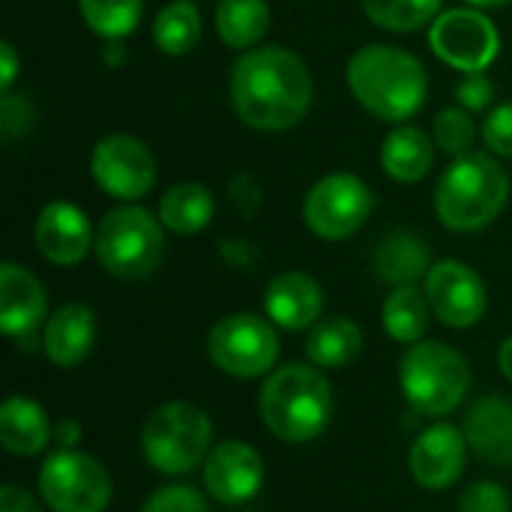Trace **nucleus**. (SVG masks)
Segmentation results:
<instances>
[{
	"mask_svg": "<svg viewBox=\"0 0 512 512\" xmlns=\"http://www.w3.org/2000/svg\"><path fill=\"white\" fill-rule=\"evenodd\" d=\"M234 114L258 132L297 126L315 99V81L303 57L282 45L249 48L231 66L228 81Z\"/></svg>",
	"mask_w": 512,
	"mask_h": 512,
	"instance_id": "obj_1",
	"label": "nucleus"
},
{
	"mask_svg": "<svg viewBox=\"0 0 512 512\" xmlns=\"http://www.w3.org/2000/svg\"><path fill=\"white\" fill-rule=\"evenodd\" d=\"M351 96L378 120L405 123L411 120L429 93L426 66L399 45H366L348 60Z\"/></svg>",
	"mask_w": 512,
	"mask_h": 512,
	"instance_id": "obj_2",
	"label": "nucleus"
},
{
	"mask_svg": "<svg viewBox=\"0 0 512 512\" xmlns=\"http://www.w3.org/2000/svg\"><path fill=\"white\" fill-rule=\"evenodd\" d=\"M333 387L315 363H285L273 369L258 393L264 426L285 444H309L333 420Z\"/></svg>",
	"mask_w": 512,
	"mask_h": 512,
	"instance_id": "obj_3",
	"label": "nucleus"
},
{
	"mask_svg": "<svg viewBox=\"0 0 512 512\" xmlns=\"http://www.w3.org/2000/svg\"><path fill=\"white\" fill-rule=\"evenodd\" d=\"M510 195V177L489 153H465L450 162L435 186V213L441 225L474 234L492 225Z\"/></svg>",
	"mask_w": 512,
	"mask_h": 512,
	"instance_id": "obj_4",
	"label": "nucleus"
},
{
	"mask_svg": "<svg viewBox=\"0 0 512 512\" xmlns=\"http://www.w3.org/2000/svg\"><path fill=\"white\" fill-rule=\"evenodd\" d=\"M399 387L405 402L426 417H447L471 390L468 360L447 342L423 339L408 345L399 360Z\"/></svg>",
	"mask_w": 512,
	"mask_h": 512,
	"instance_id": "obj_5",
	"label": "nucleus"
},
{
	"mask_svg": "<svg viewBox=\"0 0 512 512\" xmlns=\"http://www.w3.org/2000/svg\"><path fill=\"white\" fill-rule=\"evenodd\" d=\"M213 450V423L192 402L159 405L141 429V453L153 471L168 477L192 474Z\"/></svg>",
	"mask_w": 512,
	"mask_h": 512,
	"instance_id": "obj_6",
	"label": "nucleus"
},
{
	"mask_svg": "<svg viewBox=\"0 0 512 512\" xmlns=\"http://www.w3.org/2000/svg\"><path fill=\"white\" fill-rule=\"evenodd\" d=\"M162 222L144 207H117L102 216L96 228V258L105 273L123 282L147 279L159 270L165 255Z\"/></svg>",
	"mask_w": 512,
	"mask_h": 512,
	"instance_id": "obj_7",
	"label": "nucleus"
},
{
	"mask_svg": "<svg viewBox=\"0 0 512 512\" xmlns=\"http://www.w3.org/2000/svg\"><path fill=\"white\" fill-rule=\"evenodd\" d=\"M207 357L228 378L252 381L270 375L279 360V336L273 321L252 312L219 318L207 333Z\"/></svg>",
	"mask_w": 512,
	"mask_h": 512,
	"instance_id": "obj_8",
	"label": "nucleus"
},
{
	"mask_svg": "<svg viewBox=\"0 0 512 512\" xmlns=\"http://www.w3.org/2000/svg\"><path fill=\"white\" fill-rule=\"evenodd\" d=\"M36 486L51 512H105L114 492L108 468L78 450H54L42 462Z\"/></svg>",
	"mask_w": 512,
	"mask_h": 512,
	"instance_id": "obj_9",
	"label": "nucleus"
},
{
	"mask_svg": "<svg viewBox=\"0 0 512 512\" xmlns=\"http://www.w3.org/2000/svg\"><path fill=\"white\" fill-rule=\"evenodd\" d=\"M375 195L372 189L345 171L321 177L303 198V222L321 240H348L372 216Z\"/></svg>",
	"mask_w": 512,
	"mask_h": 512,
	"instance_id": "obj_10",
	"label": "nucleus"
},
{
	"mask_svg": "<svg viewBox=\"0 0 512 512\" xmlns=\"http://www.w3.org/2000/svg\"><path fill=\"white\" fill-rule=\"evenodd\" d=\"M429 45L438 54V60L459 72H486L501 51V36L483 9L462 6L441 12L432 21Z\"/></svg>",
	"mask_w": 512,
	"mask_h": 512,
	"instance_id": "obj_11",
	"label": "nucleus"
},
{
	"mask_svg": "<svg viewBox=\"0 0 512 512\" xmlns=\"http://www.w3.org/2000/svg\"><path fill=\"white\" fill-rule=\"evenodd\" d=\"M90 174L105 195L120 201H138L156 183V159L141 138L114 132L93 147Z\"/></svg>",
	"mask_w": 512,
	"mask_h": 512,
	"instance_id": "obj_12",
	"label": "nucleus"
},
{
	"mask_svg": "<svg viewBox=\"0 0 512 512\" xmlns=\"http://www.w3.org/2000/svg\"><path fill=\"white\" fill-rule=\"evenodd\" d=\"M423 291L432 306V315L453 330H468L486 315V285L480 273L471 270L465 261L444 258L432 264L423 279Z\"/></svg>",
	"mask_w": 512,
	"mask_h": 512,
	"instance_id": "obj_13",
	"label": "nucleus"
},
{
	"mask_svg": "<svg viewBox=\"0 0 512 512\" xmlns=\"http://www.w3.org/2000/svg\"><path fill=\"white\" fill-rule=\"evenodd\" d=\"M264 459L246 441H222L204 462V489L222 507L249 504L264 486Z\"/></svg>",
	"mask_w": 512,
	"mask_h": 512,
	"instance_id": "obj_14",
	"label": "nucleus"
},
{
	"mask_svg": "<svg viewBox=\"0 0 512 512\" xmlns=\"http://www.w3.org/2000/svg\"><path fill=\"white\" fill-rule=\"evenodd\" d=\"M468 450L471 447L462 429L450 423H432L411 444V453H408L411 477L429 492H444L462 477Z\"/></svg>",
	"mask_w": 512,
	"mask_h": 512,
	"instance_id": "obj_15",
	"label": "nucleus"
},
{
	"mask_svg": "<svg viewBox=\"0 0 512 512\" xmlns=\"http://www.w3.org/2000/svg\"><path fill=\"white\" fill-rule=\"evenodd\" d=\"M36 249L54 267L81 264L96 246V231L81 207L69 201H51L36 216Z\"/></svg>",
	"mask_w": 512,
	"mask_h": 512,
	"instance_id": "obj_16",
	"label": "nucleus"
},
{
	"mask_svg": "<svg viewBox=\"0 0 512 512\" xmlns=\"http://www.w3.org/2000/svg\"><path fill=\"white\" fill-rule=\"evenodd\" d=\"M45 312L48 294L42 282L30 270L6 261L0 267V330L21 345H30L39 327H45Z\"/></svg>",
	"mask_w": 512,
	"mask_h": 512,
	"instance_id": "obj_17",
	"label": "nucleus"
},
{
	"mask_svg": "<svg viewBox=\"0 0 512 512\" xmlns=\"http://www.w3.org/2000/svg\"><path fill=\"white\" fill-rule=\"evenodd\" d=\"M264 312L282 330H312L324 312V291L309 273L285 270L270 279L264 291Z\"/></svg>",
	"mask_w": 512,
	"mask_h": 512,
	"instance_id": "obj_18",
	"label": "nucleus"
},
{
	"mask_svg": "<svg viewBox=\"0 0 512 512\" xmlns=\"http://www.w3.org/2000/svg\"><path fill=\"white\" fill-rule=\"evenodd\" d=\"M96 342V312L87 303H63L48 315L42 327V354L60 366L72 369L84 363Z\"/></svg>",
	"mask_w": 512,
	"mask_h": 512,
	"instance_id": "obj_19",
	"label": "nucleus"
},
{
	"mask_svg": "<svg viewBox=\"0 0 512 512\" xmlns=\"http://www.w3.org/2000/svg\"><path fill=\"white\" fill-rule=\"evenodd\" d=\"M468 447L489 465L512 468V402L492 393L471 405L465 417Z\"/></svg>",
	"mask_w": 512,
	"mask_h": 512,
	"instance_id": "obj_20",
	"label": "nucleus"
},
{
	"mask_svg": "<svg viewBox=\"0 0 512 512\" xmlns=\"http://www.w3.org/2000/svg\"><path fill=\"white\" fill-rule=\"evenodd\" d=\"M54 441V426L39 402L27 396H9L0 405V444L12 456H39Z\"/></svg>",
	"mask_w": 512,
	"mask_h": 512,
	"instance_id": "obj_21",
	"label": "nucleus"
},
{
	"mask_svg": "<svg viewBox=\"0 0 512 512\" xmlns=\"http://www.w3.org/2000/svg\"><path fill=\"white\" fill-rule=\"evenodd\" d=\"M372 267L375 276L381 282H390L393 288L414 285L417 279H426V273L432 270V252L414 231H393L378 243Z\"/></svg>",
	"mask_w": 512,
	"mask_h": 512,
	"instance_id": "obj_22",
	"label": "nucleus"
},
{
	"mask_svg": "<svg viewBox=\"0 0 512 512\" xmlns=\"http://www.w3.org/2000/svg\"><path fill=\"white\" fill-rule=\"evenodd\" d=\"M432 165H435V147L420 126L402 123L381 144V168L396 183H417L432 171Z\"/></svg>",
	"mask_w": 512,
	"mask_h": 512,
	"instance_id": "obj_23",
	"label": "nucleus"
},
{
	"mask_svg": "<svg viewBox=\"0 0 512 512\" xmlns=\"http://www.w3.org/2000/svg\"><path fill=\"white\" fill-rule=\"evenodd\" d=\"M360 351H363V330L345 315L321 318L306 336V357L318 369H342L354 363Z\"/></svg>",
	"mask_w": 512,
	"mask_h": 512,
	"instance_id": "obj_24",
	"label": "nucleus"
},
{
	"mask_svg": "<svg viewBox=\"0 0 512 512\" xmlns=\"http://www.w3.org/2000/svg\"><path fill=\"white\" fill-rule=\"evenodd\" d=\"M216 213L213 192L204 183H177L159 198V222L183 237L201 234Z\"/></svg>",
	"mask_w": 512,
	"mask_h": 512,
	"instance_id": "obj_25",
	"label": "nucleus"
},
{
	"mask_svg": "<svg viewBox=\"0 0 512 512\" xmlns=\"http://www.w3.org/2000/svg\"><path fill=\"white\" fill-rule=\"evenodd\" d=\"M381 321L393 342L399 345L423 342L429 321H432V306L426 300V291H420L417 285H396L390 297L384 300Z\"/></svg>",
	"mask_w": 512,
	"mask_h": 512,
	"instance_id": "obj_26",
	"label": "nucleus"
},
{
	"mask_svg": "<svg viewBox=\"0 0 512 512\" xmlns=\"http://www.w3.org/2000/svg\"><path fill=\"white\" fill-rule=\"evenodd\" d=\"M270 27L267 0H219L216 6V33L234 51H249L264 39Z\"/></svg>",
	"mask_w": 512,
	"mask_h": 512,
	"instance_id": "obj_27",
	"label": "nucleus"
},
{
	"mask_svg": "<svg viewBox=\"0 0 512 512\" xmlns=\"http://www.w3.org/2000/svg\"><path fill=\"white\" fill-rule=\"evenodd\" d=\"M201 39V12L192 0H174L153 21V42L168 57L189 54Z\"/></svg>",
	"mask_w": 512,
	"mask_h": 512,
	"instance_id": "obj_28",
	"label": "nucleus"
},
{
	"mask_svg": "<svg viewBox=\"0 0 512 512\" xmlns=\"http://www.w3.org/2000/svg\"><path fill=\"white\" fill-rule=\"evenodd\" d=\"M84 24L108 42L126 39L141 24L144 0H78Z\"/></svg>",
	"mask_w": 512,
	"mask_h": 512,
	"instance_id": "obj_29",
	"label": "nucleus"
},
{
	"mask_svg": "<svg viewBox=\"0 0 512 512\" xmlns=\"http://www.w3.org/2000/svg\"><path fill=\"white\" fill-rule=\"evenodd\" d=\"M444 0H363V12L372 24L393 33H414L432 24Z\"/></svg>",
	"mask_w": 512,
	"mask_h": 512,
	"instance_id": "obj_30",
	"label": "nucleus"
},
{
	"mask_svg": "<svg viewBox=\"0 0 512 512\" xmlns=\"http://www.w3.org/2000/svg\"><path fill=\"white\" fill-rule=\"evenodd\" d=\"M432 135H435V144L444 153L465 156V153H471V144L477 138V126H474V117L465 108H444L435 117Z\"/></svg>",
	"mask_w": 512,
	"mask_h": 512,
	"instance_id": "obj_31",
	"label": "nucleus"
},
{
	"mask_svg": "<svg viewBox=\"0 0 512 512\" xmlns=\"http://www.w3.org/2000/svg\"><path fill=\"white\" fill-rule=\"evenodd\" d=\"M138 512H210V504L192 486H162L141 504Z\"/></svg>",
	"mask_w": 512,
	"mask_h": 512,
	"instance_id": "obj_32",
	"label": "nucleus"
},
{
	"mask_svg": "<svg viewBox=\"0 0 512 512\" xmlns=\"http://www.w3.org/2000/svg\"><path fill=\"white\" fill-rule=\"evenodd\" d=\"M459 512H512V501L501 483L480 480L462 492Z\"/></svg>",
	"mask_w": 512,
	"mask_h": 512,
	"instance_id": "obj_33",
	"label": "nucleus"
},
{
	"mask_svg": "<svg viewBox=\"0 0 512 512\" xmlns=\"http://www.w3.org/2000/svg\"><path fill=\"white\" fill-rule=\"evenodd\" d=\"M483 141L489 153L512 159V102L498 105L483 123Z\"/></svg>",
	"mask_w": 512,
	"mask_h": 512,
	"instance_id": "obj_34",
	"label": "nucleus"
},
{
	"mask_svg": "<svg viewBox=\"0 0 512 512\" xmlns=\"http://www.w3.org/2000/svg\"><path fill=\"white\" fill-rule=\"evenodd\" d=\"M33 126V105L18 93H3L0 99V132L6 141L24 135Z\"/></svg>",
	"mask_w": 512,
	"mask_h": 512,
	"instance_id": "obj_35",
	"label": "nucleus"
},
{
	"mask_svg": "<svg viewBox=\"0 0 512 512\" xmlns=\"http://www.w3.org/2000/svg\"><path fill=\"white\" fill-rule=\"evenodd\" d=\"M456 99L465 111H483L495 99V84L486 72H465V78L456 84Z\"/></svg>",
	"mask_w": 512,
	"mask_h": 512,
	"instance_id": "obj_36",
	"label": "nucleus"
},
{
	"mask_svg": "<svg viewBox=\"0 0 512 512\" xmlns=\"http://www.w3.org/2000/svg\"><path fill=\"white\" fill-rule=\"evenodd\" d=\"M228 195H231L234 207H237L246 219H252V216L261 210V204H264V192H261V186L255 183L252 174H234V177L228 180Z\"/></svg>",
	"mask_w": 512,
	"mask_h": 512,
	"instance_id": "obj_37",
	"label": "nucleus"
},
{
	"mask_svg": "<svg viewBox=\"0 0 512 512\" xmlns=\"http://www.w3.org/2000/svg\"><path fill=\"white\" fill-rule=\"evenodd\" d=\"M0 512H45L42 504L21 486H3L0 489Z\"/></svg>",
	"mask_w": 512,
	"mask_h": 512,
	"instance_id": "obj_38",
	"label": "nucleus"
},
{
	"mask_svg": "<svg viewBox=\"0 0 512 512\" xmlns=\"http://www.w3.org/2000/svg\"><path fill=\"white\" fill-rule=\"evenodd\" d=\"M18 78V54L12 42L0 45V93H12V84Z\"/></svg>",
	"mask_w": 512,
	"mask_h": 512,
	"instance_id": "obj_39",
	"label": "nucleus"
},
{
	"mask_svg": "<svg viewBox=\"0 0 512 512\" xmlns=\"http://www.w3.org/2000/svg\"><path fill=\"white\" fill-rule=\"evenodd\" d=\"M54 444L57 450H75L81 444V426L72 417H63L54 423Z\"/></svg>",
	"mask_w": 512,
	"mask_h": 512,
	"instance_id": "obj_40",
	"label": "nucleus"
},
{
	"mask_svg": "<svg viewBox=\"0 0 512 512\" xmlns=\"http://www.w3.org/2000/svg\"><path fill=\"white\" fill-rule=\"evenodd\" d=\"M498 369H501V375L512 384V336H507L501 342V348H498Z\"/></svg>",
	"mask_w": 512,
	"mask_h": 512,
	"instance_id": "obj_41",
	"label": "nucleus"
},
{
	"mask_svg": "<svg viewBox=\"0 0 512 512\" xmlns=\"http://www.w3.org/2000/svg\"><path fill=\"white\" fill-rule=\"evenodd\" d=\"M465 3L474 9H501V6H510L512 0H465Z\"/></svg>",
	"mask_w": 512,
	"mask_h": 512,
	"instance_id": "obj_42",
	"label": "nucleus"
}]
</instances>
